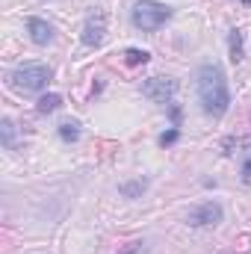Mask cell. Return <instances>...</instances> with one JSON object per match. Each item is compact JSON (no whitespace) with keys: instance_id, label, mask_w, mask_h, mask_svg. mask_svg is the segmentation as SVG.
<instances>
[{"instance_id":"7a4b0ae2","label":"cell","mask_w":251,"mask_h":254,"mask_svg":"<svg viewBox=\"0 0 251 254\" xmlns=\"http://www.w3.org/2000/svg\"><path fill=\"white\" fill-rule=\"evenodd\" d=\"M169 18H172V6L157 3V0H136L130 9V21L142 33H157Z\"/></svg>"},{"instance_id":"e0dca14e","label":"cell","mask_w":251,"mask_h":254,"mask_svg":"<svg viewBox=\"0 0 251 254\" xmlns=\"http://www.w3.org/2000/svg\"><path fill=\"white\" fill-rule=\"evenodd\" d=\"M243 3H251V0H243Z\"/></svg>"},{"instance_id":"277c9868","label":"cell","mask_w":251,"mask_h":254,"mask_svg":"<svg viewBox=\"0 0 251 254\" xmlns=\"http://www.w3.org/2000/svg\"><path fill=\"white\" fill-rule=\"evenodd\" d=\"M142 95L148 101H154V104L172 107L175 104V95H178V80H172V77H151V80L142 83Z\"/></svg>"},{"instance_id":"30bf717a","label":"cell","mask_w":251,"mask_h":254,"mask_svg":"<svg viewBox=\"0 0 251 254\" xmlns=\"http://www.w3.org/2000/svg\"><path fill=\"white\" fill-rule=\"evenodd\" d=\"M148 60H151V54L142 51V48H127L125 51V63L130 65V68H133V65H145Z\"/></svg>"},{"instance_id":"9a60e30c","label":"cell","mask_w":251,"mask_h":254,"mask_svg":"<svg viewBox=\"0 0 251 254\" xmlns=\"http://www.w3.org/2000/svg\"><path fill=\"white\" fill-rule=\"evenodd\" d=\"M3 145L12 148V122L9 119H3Z\"/></svg>"},{"instance_id":"7c38bea8","label":"cell","mask_w":251,"mask_h":254,"mask_svg":"<svg viewBox=\"0 0 251 254\" xmlns=\"http://www.w3.org/2000/svg\"><path fill=\"white\" fill-rule=\"evenodd\" d=\"M145 187H148V181H133V184H122V195H127V198H136L139 192H145Z\"/></svg>"},{"instance_id":"2e32d148","label":"cell","mask_w":251,"mask_h":254,"mask_svg":"<svg viewBox=\"0 0 251 254\" xmlns=\"http://www.w3.org/2000/svg\"><path fill=\"white\" fill-rule=\"evenodd\" d=\"M243 181L251 184V154H246V160H243Z\"/></svg>"},{"instance_id":"6da1fadb","label":"cell","mask_w":251,"mask_h":254,"mask_svg":"<svg viewBox=\"0 0 251 254\" xmlns=\"http://www.w3.org/2000/svg\"><path fill=\"white\" fill-rule=\"evenodd\" d=\"M198 101L201 110L213 119H222L231 107V89H228V77L222 71V65L204 63L198 68Z\"/></svg>"},{"instance_id":"8fae6325","label":"cell","mask_w":251,"mask_h":254,"mask_svg":"<svg viewBox=\"0 0 251 254\" xmlns=\"http://www.w3.org/2000/svg\"><path fill=\"white\" fill-rule=\"evenodd\" d=\"M60 136H63V142H77L80 139V125L74 122V119H68L60 125Z\"/></svg>"},{"instance_id":"8992f818","label":"cell","mask_w":251,"mask_h":254,"mask_svg":"<svg viewBox=\"0 0 251 254\" xmlns=\"http://www.w3.org/2000/svg\"><path fill=\"white\" fill-rule=\"evenodd\" d=\"M104 36H107V18L101 12L89 15L86 24H83V45L86 48H101L104 45Z\"/></svg>"},{"instance_id":"5b68a950","label":"cell","mask_w":251,"mask_h":254,"mask_svg":"<svg viewBox=\"0 0 251 254\" xmlns=\"http://www.w3.org/2000/svg\"><path fill=\"white\" fill-rule=\"evenodd\" d=\"M222 216H225L222 204H216V201H204V204H198V207L189 210L187 222L192 225V228H207V225H219Z\"/></svg>"},{"instance_id":"4fadbf2b","label":"cell","mask_w":251,"mask_h":254,"mask_svg":"<svg viewBox=\"0 0 251 254\" xmlns=\"http://www.w3.org/2000/svg\"><path fill=\"white\" fill-rule=\"evenodd\" d=\"M116 254H148V249H145V243H127Z\"/></svg>"},{"instance_id":"3957f363","label":"cell","mask_w":251,"mask_h":254,"mask_svg":"<svg viewBox=\"0 0 251 254\" xmlns=\"http://www.w3.org/2000/svg\"><path fill=\"white\" fill-rule=\"evenodd\" d=\"M51 80V68L42 63H30V65H21L9 74V83L15 92H42Z\"/></svg>"},{"instance_id":"5bb4252c","label":"cell","mask_w":251,"mask_h":254,"mask_svg":"<svg viewBox=\"0 0 251 254\" xmlns=\"http://www.w3.org/2000/svg\"><path fill=\"white\" fill-rule=\"evenodd\" d=\"M178 139H181V130H178V127H172V130H166V133L160 136V145L166 148V145H175Z\"/></svg>"},{"instance_id":"9c48e42d","label":"cell","mask_w":251,"mask_h":254,"mask_svg":"<svg viewBox=\"0 0 251 254\" xmlns=\"http://www.w3.org/2000/svg\"><path fill=\"white\" fill-rule=\"evenodd\" d=\"M60 107H63V98L51 92V95H42V98H39V107H36V110H39L42 116H48V113H57Z\"/></svg>"},{"instance_id":"ba28073f","label":"cell","mask_w":251,"mask_h":254,"mask_svg":"<svg viewBox=\"0 0 251 254\" xmlns=\"http://www.w3.org/2000/svg\"><path fill=\"white\" fill-rule=\"evenodd\" d=\"M228 48H231V63H243V57H246V36H243V30H231V36H228Z\"/></svg>"},{"instance_id":"52a82bcc","label":"cell","mask_w":251,"mask_h":254,"mask_svg":"<svg viewBox=\"0 0 251 254\" xmlns=\"http://www.w3.org/2000/svg\"><path fill=\"white\" fill-rule=\"evenodd\" d=\"M27 33H30V39L36 42V45H48V42H54V27L45 21V18H27Z\"/></svg>"}]
</instances>
